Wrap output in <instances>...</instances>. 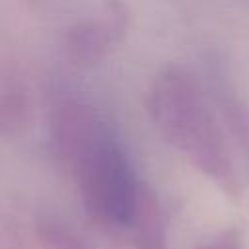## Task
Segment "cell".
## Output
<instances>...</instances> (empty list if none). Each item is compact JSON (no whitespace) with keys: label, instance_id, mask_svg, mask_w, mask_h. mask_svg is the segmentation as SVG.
Listing matches in <instances>:
<instances>
[{"label":"cell","instance_id":"obj_1","mask_svg":"<svg viewBox=\"0 0 249 249\" xmlns=\"http://www.w3.org/2000/svg\"><path fill=\"white\" fill-rule=\"evenodd\" d=\"M49 146L72 177L86 214L105 228H128L144 187L107 117L84 95L58 91L49 107Z\"/></svg>","mask_w":249,"mask_h":249},{"label":"cell","instance_id":"obj_2","mask_svg":"<svg viewBox=\"0 0 249 249\" xmlns=\"http://www.w3.org/2000/svg\"><path fill=\"white\" fill-rule=\"evenodd\" d=\"M212 103L202 84L177 64L160 70L146 95L150 119L165 142L224 193L237 196L239 179Z\"/></svg>","mask_w":249,"mask_h":249},{"label":"cell","instance_id":"obj_3","mask_svg":"<svg viewBox=\"0 0 249 249\" xmlns=\"http://www.w3.org/2000/svg\"><path fill=\"white\" fill-rule=\"evenodd\" d=\"M126 27V8L121 2L113 0L95 18L82 19L64 31V54L74 64H95L121 43Z\"/></svg>","mask_w":249,"mask_h":249},{"label":"cell","instance_id":"obj_4","mask_svg":"<svg viewBox=\"0 0 249 249\" xmlns=\"http://www.w3.org/2000/svg\"><path fill=\"white\" fill-rule=\"evenodd\" d=\"M210 82V97L214 101V107L226 124L228 132L231 134L235 146L243 154L247 171H249V105L243 97H239L235 86L230 82V78L224 74L220 66H212L208 74Z\"/></svg>","mask_w":249,"mask_h":249},{"label":"cell","instance_id":"obj_5","mask_svg":"<svg viewBox=\"0 0 249 249\" xmlns=\"http://www.w3.org/2000/svg\"><path fill=\"white\" fill-rule=\"evenodd\" d=\"M132 226L136 249H169L161 208L148 189H144L142 202Z\"/></svg>","mask_w":249,"mask_h":249},{"label":"cell","instance_id":"obj_6","mask_svg":"<svg viewBox=\"0 0 249 249\" xmlns=\"http://www.w3.org/2000/svg\"><path fill=\"white\" fill-rule=\"evenodd\" d=\"M39 239L47 249H99L70 224L54 218H45L39 222Z\"/></svg>","mask_w":249,"mask_h":249},{"label":"cell","instance_id":"obj_7","mask_svg":"<svg viewBox=\"0 0 249 249\" xmlns=\"http://www.w3.org/2000/svg\"><path fill=\"white\" fill-rule=\"evenodd\" d=\"M25 97L16 88L0 89V132L16 130L25 119Z\"/></svg>","mask_w":249,"mask_h":249},{"label":"cell","instance_id":"obj_8","mask_svg":"<svg viewBox=\"0 0 249 249\" xmlns=\"http://www.w3.org/2000/svg\"><path fill=\"white\" fill-rule=\"evenodd\" d=\"M195 249H243V239L237 230H224L214 237L206 239L204 243L196 245Z\"/></svg>","mask_w":249,"mask_h":249}]
</instances>
